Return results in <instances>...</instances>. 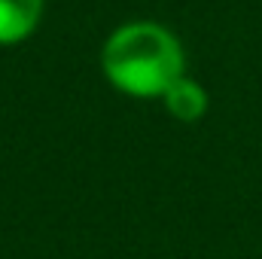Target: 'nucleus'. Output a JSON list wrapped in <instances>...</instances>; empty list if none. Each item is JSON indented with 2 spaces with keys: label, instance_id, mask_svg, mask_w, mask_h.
I'll return each mask as SVG.
<instances>
[{
  "label": "nucleus",
  "instance_id": "obj_1",
  "mask_svg": "<svg viewBox=\"0 0 262 259\" xmlns=\"http://www.w3.org/2000/svg\"><path fill=\"white\" fill-rule=\"evenodd\" d=\"M101 64L119 92L131 98H162L183 76V49L168 28L131 21L110 34Z\"/></svg>",
  "mask_w": 262,
  "mask_h": 259
},
{
  "label": "nucleus",
  "instance_id": "obj_2",
  "mask_svg": "<svg viewBox=\"0 0 262 259\" xmlns=\"http://www.w3.org/2000/svg\"><path fill=\"white\" fill-rule=\"evenodd\" d=\"M43 15V0H0V46L21 43L34 34Z\"/></svg>",
  "mask_w": 262,
  "mask_h": 259
},
{
  "label": "nucleus",
  "instance_id": "obj_3",
  "mask_svg": "<svg viewBox=\"0 0 262 259\" xmlns=\"http://www.w3.org/2000/svg\"><path fill=\"white\" fill-rule=\"evenodd\" d=\"M168 113L180 122H198L207 113V92L201 89V82L180 76L177 82H171V89L162 95Z\"/></svg>",
  "mask_w": 262,
  "mask_h": 259
}]
</instances>
